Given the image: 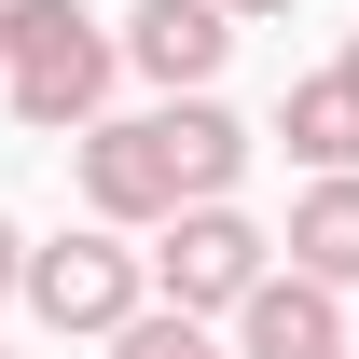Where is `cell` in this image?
I'll list each match as a JSON object with an SVG mask.
<instances>
[{
    "instance_id": "6da1fadb",
    "label": "cell",
    "mask_w": 359,
    "mask_h": 359,
    "mask_svg": "<svg viewBox=\"0 0 359 359\" xmlns=\"http://www.w3.org/2000/svg\"><path fill=\"white\" fill-rule=\"evenodd\" d=\"M69 166H83V208L111 235H166L180 208H222L235 180H249V125H235L222 97H166V111H125V125H83L69 138Z\"/></svg>"
},
{
    "instance_id": "7a4b0ae2",
    "label": "cell",
    "mask_w": 359,
    "mask_h": 359,
    "mask_svg": "<svg viewBox=\"0 0 359 359\" xmlns=\"http://www.w3.org/2000/svg\"><path fill=\"white\" fill-rule=\"evenodd\" d=\"M111 69H125V28H97L83 0H0V97H14V125L83 138Z\"/></svg>"
},
{
    "instance_id": "3957f363",
    "label": "cell",
    "mask_w": 359,
    "mask_h": 359,
    "mask_svg": "<svg viewBox=\"0 0 359 359\" xmlns=\"http://www.w3.org/2000/svg\"><path fill=\"white\" fill-rule=\"evenodd\" d=\"M28 318H42V332L111 346L125 318H152V263H138L111 222H83V235H55V249H28Z\"/></svg>"
},
{
    "instance_id": "277c9868",
    "label": "cell",
    "mask_w": 359,
    "mask_h": 359,
    "mask_svg": "<svg viewBox=\"0 0 359 359\" xmlns=\"http://www.w3.org/2000/svg\"><path fill=\"white\" fill-rule=\"evenodd\" d=\"M263 276H276V235L249 222L235 194H222V208H180V222H166V249H152V290H166L180 318H235Z\"/></svg>"
},
{
    "instance_id": "5b68a950",
    "label": "cell",
    "mask_w": 359,
    "mask_h": 359,
    "mask_svg": "<svg viewBox=\"0 0 359 359\" xmlns=\"http://www.w3.org/2000/svg\"><path fill=\"white\" fill-rule=\"evenodd\" d=\"M222 55H235V14H222V0H138V14H125V69L166 83V97H208Z\"/></svg>"
},
{
    "instance_id": "8992f818",
    "label": "cell",
    "mask_w": 359,
    "mask_h": 359,
    "mask_svg": "<svg viewBox=\"0 0 359 359\" xmlns=\"http://www.w3.org/2000/svg\"><path fill=\"white\" fill-rule=\"evenodd\" d=\"M235 359H346V290L318 276H263L235 304Z\"/></svg>"
},
{
    "instance_id": "52a82bcc",
    "label": "cell",
    "mask_w": 359,
    "mask_h": 359,
    "mask_svg": "<svg viewBox=\"0 0 359 359\" xmlns=\"http://www.w3.org/2000/svg\"><path fill=\"white\" fill-rule=\"evenodd\" d=\"M276 138H290L318 180H359V83L346 69H304V83L276 97Z\"/></svg>"
},
{
    "instance_id": "ba28073f",
    "label": "cell",
    "mask_w": 359,
    "mask_h": 359,
    "mask_svg": "<svg viewBox=\"0 0 359 359\" xmlns=\"http://www.w3.org/2000/svg\"><path fill=\"white\" fill-rule=\"evenodd\" d=\"M290 276H318V290H359V180H318L304 208H290Z\"/></svg>"
},
{
    "instance_id": "9c48e42d",
    "label": "cell",
    "mask_w": 359,
    "mask_h": 359,
    "mask_svg": "<svg viewBox=\"0 0 359 359\" xmlns=\"http://www.w3.org/2000/svg\"><path fill=\"white\" fill-rule=\"evenodd\" d=\"M111 359H235V346L208 332V318H180V304H152V318H125V332H111Z\"/></svg>"
},
{
    "instance_id": "30bf717a",
    "label": "cell",
    "mask_w": 359,
    "mask_h": 359,
    "mask_svg": "<svg viewBox=\"0 0 359 359\" xmlns=\"http://www.w3.org/2000/svg\"><path fill=\"white\" fill-rule=\"evenodd\" d=\"M0 304H28V235L0 222Z\"/></svg>"
},
{
    "instance_id": "8fae6325",
    "label": "cell",
    "mask_w": 359,
    "mask_h": 359,
    "mask_svg": "<svg viewBox=\"0 0 359 359\" xmlns=\"http://www.w3.org/2000/svg\"><path fill=\"white\" fill-rule=\"evenodd\" d=\"M222 14H235V28H263V14H290V0H222Z\"/></svg>"
},
{
    "instance_id": "7c38bea8",
    "label": "cell",
    "mask_w": 359,
    "mask_h": 359,
    "mask_svg": "<svg viewBox=\"0 0 359 359\" xmlns=\"http://www.w3.org/2000/svg\"><path fill=\"white\" fill-rule=\"evenodd\" d=\"M332 69H346V83H359V28H346V55H332Z\"/></svg>"
}]
</instances>
